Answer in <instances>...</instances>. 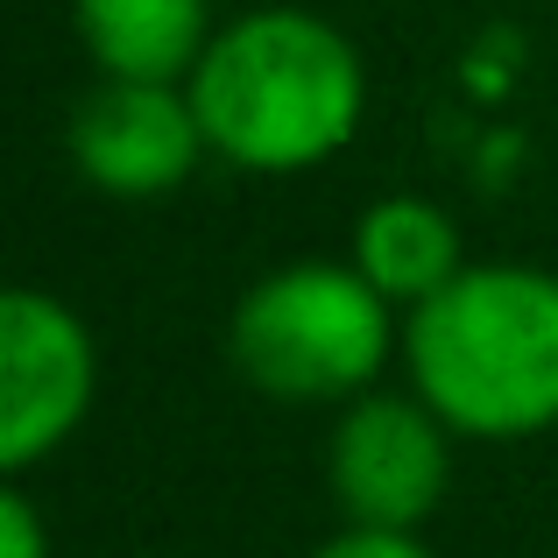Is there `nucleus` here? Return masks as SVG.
Returning a JSON list of instances; mask_svg holds the SVG:
<instances>
[{"label":"nucleus","mask_w":558,"mask_h":558,"mask_svg":"<svg viewBox=\"0 0 558 558\" xmlns=\"http://www.w3.org/2000/svg\"><path fill=\"white\" fill-rule=\"evenodd\" d=\"M205 149L233 170L290 178L340 156L368 107L361 50L304 8H255L213 28L198 71L184 78Z\"/></svg>","instance_id":"f257e3e1"},{"label":"nucleus","mask_w":558,"mask_h":558,"mask_svg":"<svg viewBox=\"0 0 558 558\" xmlns=\"http://www.w3.org/2000/svg\"><path fill=\"white\" fill-rule=\"evenodd\" d=\"M410 389L460 438H537L558 424V276L466 262L403 318Z\"/></svg>","instance_id":"f03ea898"},{"label":"nucleus","mask_w":558,"mask_h":558,"mask_svg":"<svg viewBox=\"0 0 558 558\" xmlns=\"http://www.w3.org/2000/svg\"><path fill=\"white\" fill-rule=\"evenodd\" d=\"M396 354V304L354 262H290L247 283L227 318V361L276 403H354Z\"/></svg>","instance_id":"7ed1b4c3"},{"label":"nucleus","mask_w":558,"mask_h":558,"mask_svg":"<svg viewBox=\"0 0 558 558\" xmlns=\"http://www.w3.org/2000/svg\"><path fill=\"white\" fill-rule=\"evenodd\" d=\"M332 502L361 531H417L452 488V424L417 389L389 396L368 389L340 410L326 452Z\"/></svg>","instance_id":"20e7f679"},{"label":"nucleus","mask_w":558,"mask_h":558,"mask_svg":"<svg viewBox=\"0 0 558 558\" xmlns=\"http://www.w3.org/2000/svg\"><path fill=\"white\" fill-rule=\"evenodd\" d=\"M93 332L50 290H8L0 298V466L28 474L50 460L93 410Z\"/></svg>","instance_id":"39448f33"},{"label":"nucleus","mask_w":558,"mask_h":558,"mask_svg":"<svg viewBox=\"0 0 558 558\" xmlns=\"http://www.w3.org/2000/svg\"><path fill=\"white\" fill-rule=\"evenodd\" d=\"M205 128L184 85L99 78L71 113V163L107 198H163L198 170Z\"/></svg>","instance_id":"423d86ee"},{"label":"nucleus","mask_w":558,"mask_h":558,"mask_svg":"<svg viewBox=\"0 0 558 558\" xmlns=\"http://www.w3.org/2000/svg\"><path fill=\"white\" fill-rule=\"evenodd\" d=\"M71 14L99 78L184 85L213 43L205 0H71Z\"/></svg>","instance_id":"0eeeda50"},{"label":"nucleus","mask_w":558,"mask_h":558,"mask_svg":"<svg viewBox=\"0 0 558 558\" xmlns=\"http://www.w3.org/2000/svg\"><path fill=\"white\" fill-rule=\"evenodd\" d=\"M354 269L368 276L396 312H417L424 298L452 283L466 269V247H460V227H452L446 205L432 198H375L354 227Z\"/></svg>","instance_id":"6e6552de"},{"label":"nucleus","mask_w":558,"mask_h":558,"mask_svg":"<svg viewBox=\"0 0 558 558\" xmlns=\"http://www.w3.org/2000/svg\"><path fill=\"white\" fill-rule=\"evenodd\" d=\"M312 558H432L417 545V531H361V523H347L340 537H326Z\"/></svg>","instance_id":"1a4fd4ad"},{"label":"nucleus","mask_w":558,"mask_h":558,"mask_svg":"<svg viewBox=\"0 0 558 558\" xmlns=\"http://www.w3.org/2000/svg\"><path fill=\"white\" fill-rule=\"evenodd\" d=\"M0 558H50V537H43V517L22 488L0 495Z\"/></svg>","instance_id":"9d476101"}]
</instances>
